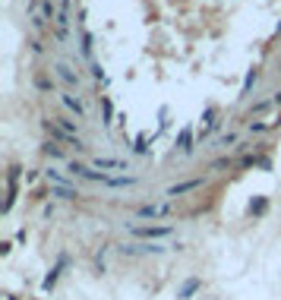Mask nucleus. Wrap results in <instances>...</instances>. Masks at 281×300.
<instances>
[{"instance_id": "4be33fe9", "label": "nucleus", "mask_w": 281, "mask_h": 300, "mask_svg": "<svg viewBox=\"0 0 281 300\" xmlns=\"http://www.w3.org/2000/svg\"><path fill=\"white\" fill-rule=\"evenodd\" d=\"M266 209H269V202H266V199H256V202H250V215H253V218L266 215Z\"/></svg>"}, {"instance_id": "9b49d317", "label": "nucleus", "mask_w": 281, "mask_h": 300, "mask_svg": "<svg viewBox=\"0 0 281 300\" xmlns=\"http://www.w3.org/2000/svg\"><path fill=\"white\" fill-rule=\"evenodd\" d=\"M48 196H57V199H79V190L76 186H60V183H51Z\"/></svg>"}, {"instance_id": "cd10ccee", "label": "nucleus", "mask_w": 281, "mask_h": 300, "mask_svg": "<svg viewBox=\"0 0 281 300\" xmlns=\"http://www.w3.org/2000/svg\"><path fill=\"white\" fill-rule=\"evenodd\" d=\"M269 130V123H259V120H256V123H250V133H266Z\"/></svg>"}, {"instance_id": "f3484780", "label": "nucleus", "mask_w": 281, "mask_h": 300, "mask_svg": "<svg viewBox=\"0 0 281 300\" xmlns=\"http://www.w3.org/2000/svg\"><path fill=\"white\" fill-rule=\"evenodd\" d=\"M256 79H259V73H256V70H250V73H246V79H243V85H240V95H237V98H250V89L256 85Z\"/></svg>"}, {"instance_id": "412c9836", "label": "nucleus", "mask_w": 281, "mask_h": 300, "mask_svg": "<svg viewBox=\"0 0 281 300\" xmlns=\"http://www.w3.org/2000/svg\"><path fill=\"white\" fill-rule=\"evenodd\" d=\"M35 89H38V92H51V89H54V79H48L45 73H38V76H35Z\"/></svg>"}, {"instance_id": "9d476101", "label": "nucleus", "mask_w": 281, "mask_h": 300, "mask_svg": "<svg viewBox=\"0 0 281 300\" xmlns=\"http://www.w3.org/2000/svg\"><path fill=\"white\" fill-rule=\"evenodd\" d=\"M123 256H149V253H161L165 246H149V243H133V246H117Z\"/></svg>"}, {"instance_id": "dca6fc26", "label": "nucleus", "mask_w": 281, "mask_h": 300, "mask_svg": "<svg viewBox=\"0 0 281 300\" xmlns=\"http://www.w3.org/2000/svg\"><path fill=\"white\" fill-rule=\"evenodd\" d=\"M41 155H48V158H63V145H57L54 139H48L45 145H41Z\"/></svg>"}, {"instance_id": "20e7f679", "label": "nucleus", "mask_w": 281, "mask_h": 300, "mask_svg": "<svg viewBox=\"0 0 281 300\" xmlns=\"http://www.w3.org/2000/svg\"><path fill=\"white\" fill-rule=\"evenodd\" d=\"M168 215H174L171 202H149V205L136 209V218H168Z\"/></svg>"}, {"instance_id": "2f4dec72", "label": "nucleus", "mask_w": 281, "mask_h": 300, "mask_svg": "<svg viewBox=\"0 0 281 300\" xmlns=\"http://www.w3.org/2000/svg\"><path fill=\"white\" fill-rule=\"evenodd\" d=\"M272 105H281V92H275V98H272Z\"/></svg>"}, {"instance_id": "393cba45", "label": "nucleus", "mask_w": 281, "mask_h": 300, "mask_svg": "<svg viewBox=\"0 0 281 300\" xmlns=\"http://www.w3.org/2000/svg\"><path fill=\"white\" fill-rule=\"evenodd\" d=\"M196 288H199V278H190V281H186V285H183V291H180V297L186 300V297H190V294H193Z\"/></svg>"}, {"instance_id": "6ab92c4d", "label": "nucleus", "mask_w": 281, "mask_h": 300, "mask_svg": "<svg viewBox=\"0 0 281 300\" xmlns=\"http://www.w3.org/2000/svg\"><path fill=\"white\" fill-rule=\"evenodd\" d=\"M54 123L60 126V130H66V133H73V136H76V130H79V126H76V120H70V117H54Z\"/></svg>"}, {"instance_id": "1a4fd4ad", "label": "nucleus", "mask_w": 281, "mask_h": 300, "mask_svg": "<svg viewBox=\"0 0 281 300\" xmlns=\"http://www.w3.org/2000/svg\"><path fill=\"white\" fill-rule=\"evenodd\" d=\"M92 165H95L101 174H105V171H130V165H126V161H120V158H108V155H95V161H92Z\"/></svg>"}, {"instance_id": "c756f323", "label": "nucleus", "mask_w": 281, "mask_h": 300, "mask_svg": "<svg viewBox=\"0 0 281 300\" xmlns=\"http://www.w3.org/2000/svg\"><path fill=\"white\" fill-rule=\"evenodd\" d=\"M221 168H227V158H218V161H212V171H221Z\"/></svg>"}, {"instance_id": "5701e85b", "label": "nucleus", "mask_w": 281, "mask_h": 300, "mask_svg": "<svg viewBox=\"0 0 281 300\" xmlns=\"http://www.w3.org/2000/svg\"><path fill=\"white\" fill-rule=\"evenodd\" d=\"M269 108H275V105H272V101H256V105L250 108V117H259V114H266Z\"/></svg>"}, {"instance_id": "f257e3e1", "label": "nucleus", "mask_w": 281, "mask_h": 300, "mask_svg": "<svg viewBox=\"0 0 281 300\" xmlns=\"http://www.w3.org/2000/svg\"><path fill=\"white\" fill-rule=\"evenodd\" d=\"M41 126H45V133L51 136L54 142H63V145H73L76 152H86V142L79 139V136H73V133H66V130H60V126L54 123V117L51 120H41Z\"/></svg>"}, {"instance_id": "b1692460", "label": "nucleus", "mask_w": 281, "mask_h": 300, "mask_svg": "<svg viewBox=\"0 0 281 300\" xmlns=\"http://www.w3.org/2000/svg\"><path fill=\"white\" fill-rule=\"evenodd\" d=\"M19 174H22V168L10 165V171H6V183H19Z\"/></svg>"}, {"instance_id": "7ed1b4c3", "label": "nucleus", "mask_w": 281, "mask_h": 300, "mask_svg": "<svg viewBox=\"0 0 281 300\" xmlns=\"http://www.w3.org/2000/svg\"><path fill=\"white\" fill-rule=\"evenodd\" d=\"M51 35H54L57 41L70 38V0H63V3H60V13H57L54 25H51Z\"/></svg>"}, {"instance_id": "a211bd4d", "label": "nucleus", "mask_w": 281, "mask_h": 300, "mask_svg": "<svg viewBox=\"0 0 281 300\" xmlns=\"http://www.w3.org/2000/svg\"><path fill=\"white\" fill-rule=\"evenodd\" d=\"M45 177H48V183H60V186H73V183H70V177H63L60 171H54V168H48V171H45Z\"/></svg>"}, {"instance_id": "423d86ee", "label": "nucleus", "mask_w": 281, "mask_h": 300, "mask_svg": "<svg viewBox=\"0 0 281 300\" xmlns=\"http://www.w3.org/2000/svg\"><path fill=\"white\" fill-rule=\"evenodd\" d=\"M60 105L70 111L76 120H86V105H82L79 95H73V92H60Z\"/></svg>"}, {"instance_id": "2eb2a0df", "label": "nucleus", "mask_w": 281, "mask_h": 300, "mask_svg": "<svg viewBox=\"0 0 281 300\" xmlns=\"http://www.w3.org/2000/svg\"><path fill=\"white\" fill-rule=\"evenodd\" d=\"M177 149H180L183 155H190V152H193V130H190V126L180 133V139H177Z\"/></svg>"}, {"instance_id": "f8f14e48", "label": "nucleus", "mask_w": 281, "mask_h": 300, "mask_svg": "<svg viewBox=\"0 0 281 300\" xmlns=\"http://www.w3.org/2000/svg\"><path fill=\"white\" fill-rule=\"evenodd\" d=\"M139 177H130V174H120V177H108L105 186H114V190H123V186H136Z\"/></svg>"}, {"instance_id": "c85d7f7f", "label": "nucleus", "mask_w": 281, "mask_h": 300, "mask_svg": "<svg viewBox=\"0 0 281 300\" xmlns=\"http://www.w3.org/2000/svg\"><path fill=\"white\" fill-rule=\"evenodd\" d=\"M29 48H32V54H41V51H45V48H41V41H38V38H32V41H29Z\"/></svg>"}, {"instance_id": "ddd939ff", "label": "nucleus", "mask_w": 281, "mask_h": 300, "mask_svg": "<svg viewBox=\"0 0 281 300\" xmlns=\"http://www.w3.org/2000/svg\"><path fill=\"white\" fill-rule=\"evenodd\" d=\"M57 13H60V6H57L54 0H41V16H45V22H48V25H54Z\"/></svg>"}, {"instance_id": "7c9ffc66", "label": "nucleus", "mask_w": 281, "mask_h": 300, "mask_svg": "<svg viewBox=\"0 0 281 300\" xmlns=\"http://www.w3.org/2000/svg\"><path fill=\"white\" fill-rule=\"evenodd\" d=\"M92 76H95V79H101V76H105V70H101L98 63H92Z\"/></svg>"}, {"instance_id": "f03ea898", "label": "nucleus", "mask_w": 281, "mask_h": 300, "mask_svg": "<svg viewBox=\"0 0 281 300\" xmlns=\"http://www.w3.org/2000/svg\"><path fill=\"white\" fill-rule=\"evenodd\" d=\"M130 234L133 237H142V240H161V237H171L174 228L171 225H133Z\"/></svg>"}, {"instance_id": "6e6552de", "label": "nucleus", "mask_w": 281, "mask_h": 300, "mask_svg": "<svg viewBox=\"0 0 281 300\" xmlns=\"http://www.w3.org/2000/svg\"><path fill=\"white\" fill-rule=\"evenodd\" d=\"M54 70H57V79H60V82L66 85V89H79V82H82V76H79V73H76V70H73V66H66V63H57V66H54Z\"/></svg>"}, {"instance_id": "bb28decb", "label": "nucleus", "mask_w": 281, "mask_h": 300, "mask_svg": "<svg viewBox=\"0 0 281 300\" xmlns=\"http://www.w3.org/2000/svg\"><path fill=\"white\" fill-rule=\"evenodd\" d=\"M234 142H237V133H227V136L218 139V145H234Z\"/></svg>"}, {"instance_id": "39448f33", "label": "nucleus", "mask_w": 281, "mask_h": 300, "mask_svg": "<svg viewBox=\"0 0 281 300\" xmlns=\"http://www.w3.org/2000/svg\"><path fill=\"white\" fill-rule=\"evenodd\" d=\"M66 171H70L73 177H86V180H92V183H108V174H98V171H89L82 161H70L66 165Z\"/></svg>"}, {"instance_id": "aec40b11", "label": "nucleus", "mask_w": 281, "mask_h": 300, "mask_svg": "<svg viewBox=\"0 0 281 300\" xmlns=\"http://www.w3.org/2000/svg\"><path fill=\"white\" fill-rule=\"evenodd\" d=\"M101 114H105V120H101V123L111 126V117H114V105H111V98H101Z\"/></svg>"}, {"instance_id": "4468645a", "label": "nucleus", "mask_w": 281, "mask_h": 300, "mask_svg": "<svg viewBox=\"0 0 281 300\" xmlns=\"http://www.w3.org/2000/svg\"><path fill=\"white\" fill-rule=\"evenodd\" d=\"M63 265H66V256H60V259H57V265L51 269V275H48L45 281H41V288H45V291L54 288V285H57V275H60V269H63Z\"/></svg>"}, {"instance_id": "0eeeda50", "label": "nucleus", "mask_w": 281, "mask_h": 300, "mask_svg": "<svg viewBox=\"0 0 281 300\" xmlns=\"http://www.w3.org/2000/svg\"><path fill=\"white\" fill-rule=\"evenodd\" d=\"M206 180L209 177H193V180H183V183H174V186H168V196L177 199V196H183V193H193V190H199V186H206Z\"/></svg>"}, {"instance_id": "a878e982", "label": "nucleus", "mask_w": 281, "mask_h": 300, "mask_svg": "<svg viewBox=\"0 0 281 300\" xmlns=\"http://www.w3.org/2000/svg\"><path fill=\"white\" fill-rule=\"evenodd\" d=\"M146 136H139V139H136V145H133V152H136V155H146Z\"/></svg>"}]
</instances>
